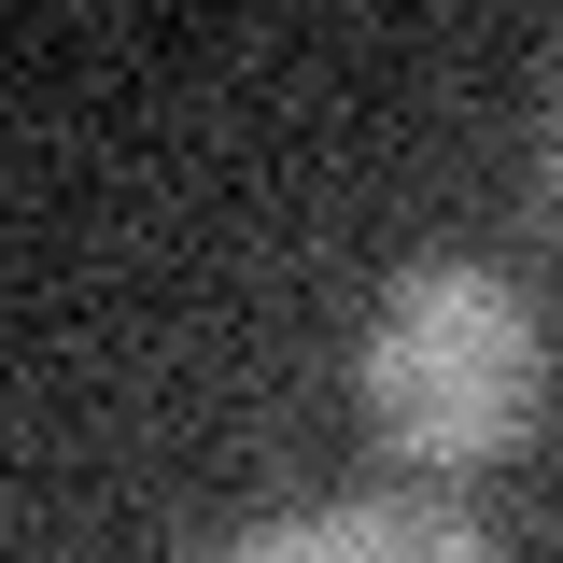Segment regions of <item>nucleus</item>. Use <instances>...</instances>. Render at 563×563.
<instances>
[{
	"mask_svg": "<svg viewBox=\"0 0 563 563\" xmlns=\"http://www.w3.org/2000/svg\"><path fill=\"white\" fill-rule=\"evenodd\" d=\"M550 395V339L521 310V282L479 254H437L380 296L366 324V422L409 451V465H507L536 437Z\"/></svg>",
	"mask_w": 563,
	"mask_h": 563,
	"instance_id": "1",
	"label": "nucleus"
},
{
	"mask_svg": "<svg viewBox=\"0 0 563 563\" xmlns=\"http://www.w3.org/2000/svg\"><path fill=\"white\" fill-rule=\"evenodd\" d=\"M225 563H493V536L465 507H422V493H366V507H310V521H268Z\"/></svg>",
	"mask_w": 563,
	"mask_h": 563,
	"instance_id": "2",
	"label": "nucleus"
}]
</instances>
